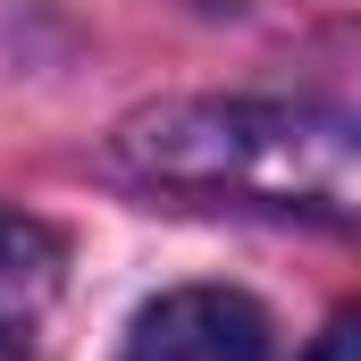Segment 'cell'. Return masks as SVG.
Segmentation results:
<instances>
[{
  "mask_svg": "<svg viewBox=\"0 0 361 361\" xmlns=\"http://www.w3.org/2000/svg\"><path fill=\"white\" fill-rule=\"evenodd\" d=\"M109 160L152 193L277 210V219H353V135L328 109L294 101H152L109 135Z\"/></svg>",
  "mask_w": 361,
  "mask_h": 361,
  "instance_id": "cell-1",
  "label": "cell"
},
{
  "mask_svg": "<svg viewBox=\"0 0 361 361\" xmlns=\"http://www.w3.org/2000/svg\"><path fill=\"white\" fill-rule=\"evenodd\" d=\"M126 361H277V345H269L261 302H244L227 286H185L135 319Z\"/></svg>",
  "mask_w": 361,
  "mask_h": 361,
  "instance_id": "cell-2",
  "label": "cell"
},
{
  "mask_svg": "<svg viewBox=\"0 0 361 361\" xmlns=\"http://www.w3.org/2000/svg\"><path fill=\"white\" fill-rule=\"evenodd\" d=\"M59 269H68V244H59L42 219H25V210L0 202V319L51 302V294H59Z\"/></svg>",
  "mask_w": 361,
  "mask_h": 361,
  "instance_id": "cell-3",
  "label": "cell"
},
{
  "mask_svg": "<svg viewBox=\"0 0 361 361\" xmlns=\"http://www.w3.org/2000/svg\"><path fill=\"white\" fill-rule=\"evenodd\" d=\"M353 345H361V336H353V319H336V328L319 336V353H311V361H353Z\"/></svg>",
  "mask_w": 361,
  "mask_h": 361,
  "instance_id": "cell-4",
  "label": "cell"
},
{
  "mask_svg": "<svg viewBox=\"0 0 361 361\" xmlns=\"http://www.w3.org/2000/svg\"><path fill=\"white\" fill-rule=\"evenodd\" d=\"M0 361H25V336H17L8 319H0Z\"/></svg>",
  "mask_w": 361,
  "mask_h": 361,
  "instance_id": "cell-5",
  "label": "cell"
}]
</instances>
